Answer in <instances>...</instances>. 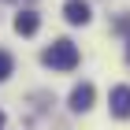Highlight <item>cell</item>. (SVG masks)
Wrapping results in <instances>:
<instances>
[{
	"label": "cell",
	"instance_id": "obj_1",
	"mask_svg": "<svg viewBox=\"0 0 130 130\" xmlns=\"http://www.w3.org/2000/svg\"><path fill=\"white\" fill-rule=\"evenodd\" d=\"M41 63L52 71H74L78 67V48H74V41L60 37V41H52L48 48L41 52Z\"/></svg>",
	"mask_w": 130,
	"mask_h": 130
},
{
	"label": "cell",
	"instance_id": "obj_2",
	"mask_svg": "<svg viewBox=\"0 0 130 130\" xmlns=\"http://www.w3.org/2000/svg\"><path fill=\"white\" fill-rule=\"evenodd\" d=\"M108 108L115 119H126L130 115V86H115V89L108 93Z\"/></svg>",
	"mask_w": 130,
	"mask_h": 130
},
{
	"label": "cell",
	"instance_id": "obj_3",
	"mask_svg": "<svg viewBox=\"0 0 130 130\" xmlns=\"http://www.w3.org/2000/svg\"><path fill=\"white\" fill-rule=\"evenodd\" d=\"M93 97H97L93 82H82V86H74V89H71V111H89V108H93Z\"/></svg>",
	"mask_w": 130,
	"mask_h": 130
},
{
	"label": "cell",
	"instance_id": "obj_4",
	"mask_svg": "<svg viewBox=\"0 0 130 130\" xmlns=\"http://www.w3.org/2000/svg\"><path fill=\"white\" fill-rule=\"evenodd\" d=\"M63 19H67L71 26H86V22H89V4H86V0H67V4H63Z\"/></svg>",
	"mask_w": 130,
	"mask_h": 130
},
{
	"label": "cell",
	"instance_id": "obj_5",
	"mask_svg": "<svg viewBox=\"0 0 130 130\" xmlns=\"http://www.w3.org/2000/svg\"><path fill=\"white\" fill-rule=\"evenodd\" d=\"M37 26H41V19L34 11H19V15H15V34H22V37H34Z\"/></svg>",
	"mask_w": 130,
	"mask_h": 130
},
{
	"label": "cell",
	"instance_id": "obj_6",
	"mask_svg": "<svg viewBox=\"0 0 130 130\" xmlns=\"http://www.w3.org/2000/svg\"><path fill=\"white\" fill-rule=\"evenodd\" d=\"M11 67H15V60H11L8 52L0 48V82H4V78H8V74H11Z\"/></svg>",
	"mask_w": 130,
	"mask_h": 130
},
{
	"label": "cell",
	"instance_id": "obj_7",
	"mask_svg": "<svg viewBox=\"0 0 130 130\" xmlns=\"http://www.w3.org/2000/svg\"><path fill=\"white\" fill-rule=\"evenodd\" d=\"M115 30H119V34H130V15H123V19L115 22Z\"/></svg>",
	"mask_w": 130,
	"mask_h": 130
},
{
	"label": "cell",
	"instance_id": "obj_8",
	"mask_svg": "<svg viewBox=\"0 0 130 130\" xmlns=\"http://www.w3.org/2000/svg\"><path fill=\"white\" fill-rule=\"evenodd\" d=\"M0 126H4V111H0Z\"/></svg>",
	"mask_w": 130,
	"mask_h": 130
},
{
	"label": "cell",
	"instance_id": "obj_9",
	"mask_svg": "<svg viewBox=\"0 0 130 130\" xmlns=\"http://www.w3.org/2000/svg\"><path fill=\"white\" fill-rule=\"evenodd\" d=\"M126 60H130V45H126Z\"/></svg>",
	"mask_w": 130,
	"mask_h": 130
}]
</instances>
